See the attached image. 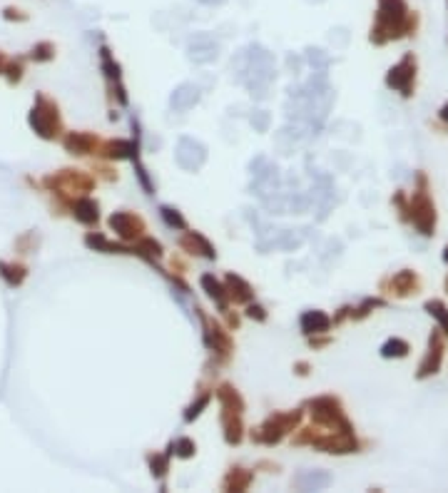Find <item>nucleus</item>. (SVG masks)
I'll return each instance as SVG.
<instances>
[{
  "label": "nucleus",
  "instance_id": "obj_1",
  "mask_svg": "<svg viewBox=\"0 0 448 493\" xmlns=\"http://www.w3.org/2000/svg\"><path fill=\"white\" fill-rule=\"evenodd\" d=\"M416 30H419V13L411 10L406 0H376V15L369 33L374 45L411 38Z\"/></svg>",
  "mask_w": 448,
  "mask_h": 493
},
{
  "label": "nucleus",
  "instance_id": "obj_2",
  "mask_svg": "<svg viewBox=\"0 0 448 493\" xmlns=\"http://www.w3.org/2000/svg\"><path fill=\"white\" fill-rule=\"evenodd\" d=\"M416 182H419V187L414 190V194H411V199H409L406 222H411V224L419 229V234H424V237H433V234H436V224H438V212L431 199V192H428V177H426V172H419Z\"/></svg>",
  "mask_w": 448,
  "mask_h": 493
},
{
  "label": "nucleus",
  "instance_id": "obj_3",
  "mask_svg": "<svg viewBox=\"0 0 448 493\" xmlns=\"http://www.w3.org/2000/svg\"><path fill=\"white\" fill-rule=\"evenodd\" d=\"M28 125L33 127V132L40 140L52 142L63 135V117H60V108L52 97H48L45 92L35 95L33 108L28 115Z\"/></svg>",
  "mask_w": 448,
  "mask_h": 493
},
{
  "label": "nucleus",
  "instance_id": "obj_4",
  "mask_svg": "<svg viewBox=\"0 0 448 493\" xmlns=\"http://www.w3.org/2000/svg\"><path fill=\"white\" fill-rule=\"evenodd\" d=\"M312 411V419L319 429H326V431H354L352 421L346 416L344 406H341L339 399L334 396H319V399H312L307 403Z\"/></svg>",
  "mask_w": 448,
  "mask_h": 493
},
{
  "label": "nucleus",
  "instance_id": "obj_5",
  "mask_svg": "<svg viewBox=\"0 0 448 493\" xmlns=\"http://www.w3.org/2000/svg\"><path fill=\"white\" fill-rule=\"evenodd\" d=\"M43 187L50 194H55V197H68V194L90 192V190L95 187V180H92L90 175H85L82 170H70V167H65V170L48 175L45 180H43Z\"/></svg>",
  "mask_w": 448,
  "mask_h": 493
},
{
  "label": "nucleus",
  "instance_id": "obj_6",
  "mask_svg": "<svg viewBox=\"0 0 448 493\" xmlns=\"http://www.w3.org/2000/svg\"><path fill=\"white\" fill-rule=\"evenodd\" d=\"M299 424H301V411H279V414L269 416L256 431H252V441L274 446V443L282 441V438L287 436L289 431H294Z\"/></svg>",
  "mask_w": 448,
  "mask_h": 493
},
{
  "label": "nucleus",
  "instance_id": "obj_7",
  "mask_svg": "<svg viewBox=\"0 0 448 493\" xmlns=\"http://www.w3.org/2000/svg\"><path fill=\"white\" fill-rule=\"evenodd\" d=\"M416 73H419V60H416L414 52H406V55L386 73V87L409 100L416 92Z\"/></svg>",
  "mask_w": 448,
  "mask_h": 493
},
{
  "label": "nucleus",
  "instance_id": "obj_8",
  "mask_svg": "<svg viewBox=\"0 0 448 493\" xmlns=\"http://www.w3.org/2000/svg\"><path fill=\"white\" fill-rule=\"evenodd\" d=\"M446 339L448 336L443 334L441 329H433L431 336H428V349H426V357L421 359L419 371H416V379L424 381L428 376H436L441 371V362L443 354H446Z\"/></svg>",
  "mask_w": 448,
  "mask_h": 493
},
{
  "label": "nucleus",
  "instance_id": "obj_9",
  "mask_svg": "<svg viewBox=\"0 0 448 493\" xmlns=\"http://www.w3.org/2000/svg\"><path fill=\"white\" fill-rule=\"evenodd\" d=\"M199 312V319H202V324H205V344L207 349H212L215 354H222V362H227L229 354L234 352V341L232 336H229V331L224 327H219L217 322H212L210 317H205L202 314V309H197Z\"/></svg>",
  "mask_w": 448,
  "mask_h": 493
},
{
  "label": "nucleus",
  "instance_id": "obj_10",
  "mask_svg": "<svg viewBox=\"0 0 448 493\" xmlns=\"http://www.w3.org/2000/svg\"><path fill=\"white\" fill-rule=\"evenodd\" d=\"M110 229H113L115 234H117L122 242H137V239L145 234V220L137 215H132V212H113L108 220Z\"/></svg>",
  "mask_w": 448,
  "mask_h": 493
},
{
  "label": "nucleus",
  "instance_id": "obj_11",
  "mask_svg": "<svg viewBox=\"0 0 448 493\" xmlns=\"http://www.w3.org/2000/svg\"><path fill=\"white\" fill-rule=\"evenodd\" d=\"M386 287H389V294L403 299V296L419 294L421 292V277L414 272V269H401V272H396L393 277H389V279L381 282V290H386Z\"/></svg>",
  "mask_w": 448,
  "mask_h": 493
},
{
  "label": "nucleus",
  "instance_id": "obj_12",
  "mask_svg": "<svg viewBox=\"0 0 448 493\" xmlns=\"http://www.w3.org/2000/svg\"><path fill=\"white\" fill-rule=\"evenodd\" d=\"M63 148L68 150L70 155L85 157V155H97L100 140H97L92 132H68V135H63Z\"/></svg>",
  "mask_w": 448,
  "mask_h": 493
},
{
  "label": "nucleus",
  "instance_id": "obj_13",
  "mask_svg": "<svg viewBox=\"0 0 448 493\" xmlns=\"http://www.w3.org/2000/svg\"><path fill=\"white\" fill-rule=\"evenodd\" d=\"M137 152H140V142L132 140H110V142H100V150L97 155H103L108 159H135L137 162Z\"/></svg>",
  "mask_w": 448,
  "mask_h": 493
},
{
  "label": "nucleus",
  "instance_id": "obj_14",
  "mask_svg": "<svg viewBox=\"0 0 448 493\" xmlns=\"http://www.w3.org/2000/svg\"><path fill=\"white\" fill-rule=\"evenodd\" d=\"M180 247L185 252H189V255H199V257H205V259H217V252H215V247H212V242L199 232L182 234Z\"/></svg>",
  "mask_w": 448,
  "mask_h": 493
},
{
  "label": "nucleus",
  "instance_id": "obj_15",
  "mask_svg": "<svg viewBox=\"0 0 448 493\" xmlns=\"http://www.w3.org/2000/svg\"><path fill=\"white\" fill-rule=\"evenodd\" d=\"M70 210H73V217L80 222V224H85V227H92L97 224L100 220V204L90 197H78L70 202Z\"/></svg>",
  "mask_w": 448,
  "mask_h": 493
},
{
  "label": "nucleus",
  "instance_id": "obj_16",
  "mask_svg": "<svg viewBox=\"0 0 448 493\" xmlns=\"http://www.w3.org/2000/svg\"><path fill=\"white\" fill-rule=\"evenodd\" d=\"M222 429H224V441H227L229 446H237L244 438L242 414L232 411V408H222Z\"/></svg>",
  "mask_w": 448,
  "mask_h": 493
},
{
  "label": "nucleus",
  "instance_id": "obj_17",
  "mask_svg": "<svg viewBox=\"0 0 448 493\" xmlns=\"http://www.w3.org/2000/svg\"><path fill=\"white\" fill-rule=\"evenodd\" d=\"M224 287H227V294H229V301L234 304H250L254 299V290H252L250 282H244L239 274L229 272L227 279H224Z\"/></svg>",
  "mask_w": 448,
  "mask_h": 493
},
{
  "label": "nucleus",
  "instance_id": "obj_18",
  "mask_svg": "<svg viewBox=\"0 0 448 493\" xmlns=\"http://www.w3.org/2000/svg\"><path fill=\"white\" fill-rule=\"evenodd\" d=\"M301 331L307 336H317V334H326L331 329V317L326 312H319V309H312V312L301 314Z\"/></svg>",
  "mask_w": 448,
  "mask_h": 493
},
{
  "label": "nucleus",
  "instance_id": "obj_19",
  "mask_svg": "<svg viewBox=\"0 0 448 493\" xmlns=\"http://www.w3.org/2000/svg\"><path fill=\"white\" fill-rule=\"evenodd\" d=\"M0 279L10 287V290H17L23 287L25 279H28V266L23 262H0Z\"/></svg>",
  "mask_w": 448,
  "mask_h": 493
},
{
  "label": "nucleus",
  "instance_id": "obj_20",
  "mask_svg": "<svg viewBox=\"0 0 448 493\" xmlns=\"http://www.w3.org/2000/svg\"><path fill=\"white\" fill-rule=\"evenodd\" d=\"M85 244L95 252H105V255H132V247H125V244H115L110 242L105 234L100 232H87L85 234Z\"/></svg>",
  "mask_w": 448,
  "mask_h": 493
},
{
  "label": "nucleus",
  "instance_id": "obj_21",
  "mask_svg": "<svg viewBox=\"0 0 448 493\" xmlns=\"http://www.w3.org/2000/svg\"><path fill=\"white\" fill-rule=\"evenodd\" d=\"M202 290L207 292V296H210V299H215V304L219 306V312H229L227 287H224L219 279L212 277V274H205V277H202Z\"/></svg>",
  "mask_w": 448,
  "mask_h": 493
},
{
  "label": "nucleus",
  "instance_id": "obj_22",
  "mask_svg": "<svg viewBox=\"0 0 448 493\" xmlns=\"http://www.w3.org/2000/svg\"><path fill=\"white\" fill-rule=\"evenodd\" d=\"M252 481H254V473H252V471L242 469V466H234V469L227 471V476L222 481V488H224V491H247V488L252 486Z\"/></svg>",
  "mask_w": 448,
  "mask_h": 493
},
{
  "label": "nucleus",
  "instance_id": "obj_23",
  "mask_svg": "<svg viewBox=\"0 0 448 493\" xmlns=\"http://www.w3.org/2000/svg\"><path fill=\"white\" fill-rule=\"evenodd\" d=\"M212 396H217V401L222 403V408H232V411H244V399L239 396V392L232 384H222L217 392H212Z\"/></svg>",
  "mask_w": 448,
  "mask_h": 493
},
{
  "label": "nucleus",
  "instance_id": "obj_24",
  "mask_svg": "<svg viewBox=\"0 0 448 493\" xmlns=\"http://www.w3.org/2000/svg\"><path fill=\"white\" fill-rule=\"evenodd\" d=\"M132 252H135L137 257H142V259H147V262L162 259V255H165V250H162V244H159L157 239H152V237H145V234H142V237L135 242V247H132Z\"/></svg>",
  "mask_w": 448,
  "mask_h": 493
},
{
  "label": "nucleus",
  "instance_id": "obj_25",
  "mask_svg": "<svg viewBox=\"0 0 448 493\" xmlns=\"http://www.w3.org/2000/svg\"><path fill=\"white\" fill-rule=\"evenodd\" d=\"M55 55H57L55 43H50V40H40V43H35V45L30 48L28 60L43 65V63H50V60H55Z\"/></svg>",
  "mask_w": 448,
  "mask_h": 493
},
{
  "label": "nucleus",
  "instance_id": "obj_26",
  "mask_svg": "<svg viewBox=\"0 0 448 493\" xmlns=\"http://www.w3.org/2000/svg\"><path fill=\"white\" fill-rule=\"evenodd\" d=\"M411 352V346L406 339H398V336H393V339L384 341V346H381V357L384 359H406Z\"/></svg>",
  "mask_w": 448,
  "mask_h": 493
},
{
  "label": "nucleus",
  "instance_id": "obj_27",
  "mask_svg": "<svg viewBox=\"0 0 448 493\" xmlns=\"http://www.w3.org/2000/svg\"><path fill=\"white\" fill-rule=\"evenodd\" d=\"M3 78L8 80V85H20L25 78V57H8Z\"/></svg>",
  "mask_w": 448,
  "mask_h": 493
},
{
  "label": "nucleus",
  "instance_id": "obj_28",
  "mask_svg": "<svg viewBox=\"0 0 448 493\" xmlns=\"http://www.w3.org/2000/svg\"><path fill=\"white\" fill-rule=\"evenodd\" d=\"M424 309H426L428 314H431L433 319H436V322H438V329H441L443 334L448 336V306L443 304L441 299H428V301L424 304Z\"/></svg>",
  "mask_w": 448,
  "mask_h": 493
},
{
  "label": "nucleus",
  "instance_id": "obj_29",
  "mask_svg": "<svg viewBox=\"0 0 448 493\" xmlns=\"http://www.w3.org/2000/svg\"><path fill=\"white\" fill-rule=\"evenodd\" d=\"M159 215H162V220H165V224L167 227H172V229H185L187 232V220L180 215V210H175V207H159Z\"/></svg>",
  "mask_w": 448,
  "mask_h": 493
},
{
  "label": "nucleus",
  "instance_id": "obj_30",
  "mask_svg": "<svg viewBox=\"0 0 448 493\" xmlns=\"http://www.w3.org/2000/svg\"><path fill=\"white\" fill-rule=\"evenodd\" d=\"M386 301L379 299V296H369V299H363L361 304L356 306V309H352V319L354 322H361V319H366L371 312H374L376 306H384Z\"/></svg>",
  "mask_w": 448,
  "mask_h": 493
},
{
  "label": "nucleus",
  "instance_id": "obj_31",
  "mask_svg": "<svg viewBox=\"0 0 448 493\" xmlns=\"http://www.w3.org/2000/svg\"><path fill=\"white\" fill-rule=\"evenodd\" d=\"M170 451L167 454H154L150 456V469H152V476L154 478H165L167 476V469H170Z\"/></svg>",
  "mask_w": 448,
  "mask_h": 493
},
{
  "label": "nucleus",
  "instance_id": "obj_32",
  "mask_svg": "<svg viewBox=\"0 0 448 493\" xmlns=\"http://www.w3.org/2000/svg\"><path fill=\"white\" fill-rule=\"evenodd\" d=\"M100 60H103V70L108 73V78L110 80H115V83H120V65L115 63V57H113V52L108 50V48H100Z\"/></svg>",
  "mask_w": 448,
  "mask_h": 493
},
{
  "label": "nucleus",
  "instance_id": "obj_33",
  "mask_svg": "<svg viewBox=\"0 0 448 493\" xmlns=\"http://www.w3.org/2000/svg\"><path fill=\"white\" fill-rule=\"evenodd\" d=\"M170 451L175 456H180V459H189V456H194L197 446H194V441H189V438H177V441L170 443Z\"/></svg>",
  "mask_w": 448,
  "mask_h": 493
},
{
  "label": "nucleus",
  "instance_id": "obj_34",
  "mask_svg": "<svg viewBox=\"0 0 448 493\" xmlns=\"http://www.w3.org/2000/svg\"><path fill=\"white\" fill-rule=\"evenodd\" d=\"M3 20H8V23H28L30 20V15L23 10V8H17V6H6L3 8Z\"/></svg>",
  "mask_w": 448,
  "mask_h": 493
},
{
  "label": "nucleus",
  "instance_id": "obj_35",
  "mask_svg": "<svg viewBox=\"0 0 448 493\" xmlns=\"http://www.w3.org/2000/svg\"><path fill=\"white\" fill-rule=\"evenodd\" d=\"M210 401H212V394H210V392L202 394V396H199L197 401H194L192 406H189L187 411H185V421H194V419H197V416L202 414V408H205Z\"/></svg>",
  "mask_w": 448,
  "mask_h": 493
},
{
  "label": "nucleus",
  "instance_id": "obj_36",
  "mask_svg": "<svg viewBox=\"0 0 448 493\" xmlns=\"http://www.w3.org/2000/svg\"><path fill=\"white\" fill-rule=\"evenodd\" d=\"M247 317L254 319V322H267V309H264L261 304L250 301V304H247Z\"/></svg>",
  "mask_w": 448,
  "mask_h": 493
},
{
  "label": "nucleus",
  "instance_id": "obj_37",
  "mask_svg": "<svg viewBox=\"0 0 448 493\" xmlns=\"http://www.w3.org/2000/svg\"><path fill=\"white\" fill-rule=\"evenodd\" d=\"M296 374H299V376H307V374H309V364H307V362H299V364H296Z\"/></svg>",
  "mask_w": 448,
  "mask_h": 493
},
{
  "label": "nucleus",
  "instance_id": "obj_38",
  "mask_svg": "<svg viewBox=\"0 0 448 493\" xmlns=\"http://www.w3.org/2000/svg\"><path fill=\"white\" fill-rule=\"evenodd\" d=\"M438 117H441L443 122H446V125H448V102H446V105H443L441 110H438Z\"/></svg>",
  "mask_w": 448,
  "mask_h": 493
},
{
  "label": "nucleus",
  "instance_id": "obj_39",
  "mask_svg": "<svg viewBox=\"0 0 448 493\" xmlns=\"http://www.w3.org/2000/svg\"><path fill=\"white\" fill-rule=\"evenodd\" d=\"M329 336H324V339H312V346H317V349H319V346H326V344H329Z\"/></svg>",
  "mask_w": 448,
  "mask_h": 493
},
{
  "label": "nucleus",
  "instance_id": "obj_40",
  "mask_svg": "<svg viewBox=\"0 0 448 493\" xmlns=\"http://www.w3.org/2000/svg\"><path fill=\"white\" fill-rule=\"evenodd\" d=\"M6 65H8V55L3 50H0V75H3V70H6Z\"/></svg>",
  "mask_w": 448,
  "mask_h": 493
},
{
  "label": "nucleus",
  "instance_id": "obj_41",
  "mask_svg": "<svg viewBox=\"0 0 448 493\" xmlns=\"http://www.w3.org/2000/svg\"><path fill=\"white\" fill-rule=\"evenodd\" d=\"M443 259H446V264H448V244H446V250H443Z\"/></svg>",
  "mask_w": 448,
  "mask_h": 493
},
{
  "label": "nucleus",
  "instance_id": "obj_42",
  "mask_svg": "<svg viewBox=\"0 0 448 493\" xmlns=\"http://www.w3.org/2000/svg\"><path fill=\"white\" fill-rule=\"evenodd\" d=\"M446 294H448V277H446Z\"/></svg>",
  "mask_w": 448,
  "mask_h": 493
},
{
  "label": "nucleus",
  "instance_id": "obj_43",
  "mask_svg": "<svg viewBox=\"0 0 448 493\" xmlns=\"http://www.w3.org/2000/svg\"><path fill=\"white\" fill-rule=\"evenodd\" d=\"M446 6H448V0H446Z\"/></svg>",
  "mask_w": 448,
  "mask_h": 493
}]
</instances>
